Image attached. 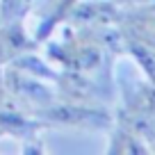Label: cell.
<instances>
[{
  "mask_svg": "<svg viewBox=\"0 0 155 155\" xmlns=\"http://www.w3.org/2000/svg\"><path fill=\"white\" fill-rule=\"evenodd\" d=\"M75 2H78V0H59V7H57V12H55V16H53V21H50V23H48V25H46V28H44V30H41V34H39V37H46V34H48V30H50V28H53V25H55V23H57V21H59V18H62V16H64V14H66V12H68V9H71V7H73V5H75Z\"/></svg>",
  "mask_w": 155,
  "mask_h": 155,
  "instance_id": "1",
  "label": "cell"
},
{
  "mask_svg": "<svg viewBox=\"0 0 155 155\" xmlns=\"http://www.w3.org/2000/svg\"><path fill=\"white\" fill-rule=\"evenodd\" d=\"M28 2H32V0H5V7H2V9L12 7V12H21L23 7H28Z\"/></svg>",
  "mask_w": 155,
  "mask_h": 155,
  "instance_id": "2",
  "label": "cell"
}]
</instances>
